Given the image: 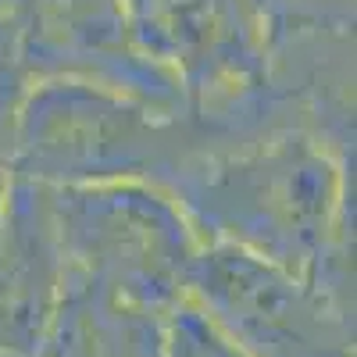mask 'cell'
<instances>
[{
  "instance_id": "3",
  "label": "cell",
  "mask_w": 357,
  "mask_h": 357,
  "mask_svg": "<svg viewBox=\"0 0 357 357\" xmlns=\"http://www.w3.org/2000/svg\"><path fill=\"white\" fill-rule=\"evenodd\" d=\"M132 43L186 111L232 139L286 129L268 97V36L254 0H122Z\"/></svg>"
},
{
  "instance_id": "1",
  "label": "cell",
  "mask_w": 357,
  "mask_h": 357,
  "mask_svg": "<svg viewBox=\"0 0 357 357\" xmlns=\"http://www.w3.org/2000/svg\"><path fill=\"white\" fill-rule=\"evenodd\" d=\"M200 240L282 268L354 318V158L264 129L190 161L165 190Z\"/></svg>"
},
{
  "instance_id": "13",
  "label": "cell",
  "mask_w": 357,
  "mask_h": 357,
  "mask_svg": "<svg viewBox=\"0 0 357 357\" xmlns=\"http://www.w3.org/2000/svg\"><path fill=\"white\" fill-rule=\"evenodd\" d=\"M25 4V0H0V18H8V15H15L18 8Z\"/></svg>"
},
{
  "instance_id": "11",
  "label": "cell",
  "mask_w": 357,
  "mask_h": 357,
  "mask_svg": "<svg viewBox=\"0 0 357 357\" xmlns=\"http://www.w3.org/2000/svg\"><path fill=\"white\" fill-rule=\"evenodd\" d=\"M29 89V75L18 57V22L0 18V122H15V111Z\"/></svg>"
},
{
  "instance_id": "9",
  "label": "cell",
  "mask_w": 357,
  "mask_h": 357,
  "mask_svg": "<svg viewBox=\"0 0 357 357\" xmlns=\"http://www.w3.org/2000/svg\"><path fill=\"white\" fill-rule=\"evenodd\" d=\"M264 36L296 29H354V0H254Z\"/></svg>"
},
{
  "instance_id": "12",
  "label": "cell",
  "mask_w": 357,
  "mask_h": 357,
  "mask_svg": "<svg viewBox=\"0 0 357 357\" xmlns=\"http://www.w3.org/2000/svg\"><path fill=\"white\" fill-rule=\"evenodd\" d=\"M11 129L15 122H0V222H4L8 207V190H11Z\"/></svg>"
},
{
  "instance_id": "6",
  "label": "cell",
  "mask_w": 357,
  "mask_h": 357,
  "mask_svg": "<svg viewBox=\"0 0 357 357\" xmlns=\"http://www.w3.org/2000/svg\"><path fill=\"white\" fill-rule=\"evenodd\" d=\"M18 57L29 82L72 79L190 114L175 82L132 43L122 0H25L15 11Z\"/></svg>"
},
{
  "instance_id": "5",
  "label": "cell",
  "mask_w": 357,
  "mask_h": 357,
  "mask_svg": "<svg viewBox=\"0 0 357 357\" xmlns=\"http://www.w3.org/2000/svg\"><path fill=\"white\" fill-rule=\"evenodd\" d=\"M186 301L243 357H354V318L236 247L204 240Z\"/></svg>"
},
{
  "instance_id": "8",
  "label": "cell",
  "mask_w": 357,
  "mask_h": 357,
  "mask_svg": "<svg viewBox=\"0 0 357 357\" xmlns=\"http://www.w3.org/2000/svg\"><path fill=\"white\" fill-rule=\"evenodd\" d=\"M40 357H172L168 314L65 268Z\"/></svg>"
},
{
  "instance_id": "4",
  "label": "cell",
  "mask_w": 357,
  "mask_h": 357,
  "mask_svg": "<svg viewBox=\"0 0 357 357\" xmlns=\"http://www.w3.org/2000/svg\"><path fill=\"white\" fill-rule=\"evenodd\" d=\"M61 261L132 304L168 314L186 301L200 232L165 190L100 183L50 190Z\"/></svg>"
},
{
  "instance_id": "7",
  "label": "cell",
  "mask_w": 357,
  "mask_h": 357,
  "mask_svg": "<svg viewBox=\"0 0 357 357\" xmlns=\"http://www.w3.org/2000/svg\"><path fill=\"white\" fill-rule=\"evenodd\" d=\"M61 275L50 190L11 178L0 222V354L40 357Z\"/></svg>"
},
{
  "instance_id": "10",
  "label": "cell",
  "mask_w": 357,
  "mask_h": 357,
  "mask_svg": "<svg viewBox=\"0 0 357 357\" xmlns=\"http://www.w3.org/2000/svg\"><path fill=\"white\" fill-rule=\"evenodd\" d=\"M168 354L172 357H243L190 301L168 311Z\"/></svg>"
},
{
  "instance_id": "2",
  "label": "cell",
  "mask_w": 357,
  "mask_h": 357,
  "mask_svg": "<svg viewBox=\"0 0 357 357\" xmlns=\"http://www.w3.org/2000/svg\"><path fill=\"white\" fill-rule=\"evenodd\" d=\"M236 139L104 86L29 82L11 129V175L47 190L146 183L168 190L190 161Z\"/></svg>"
}]
</instances>
